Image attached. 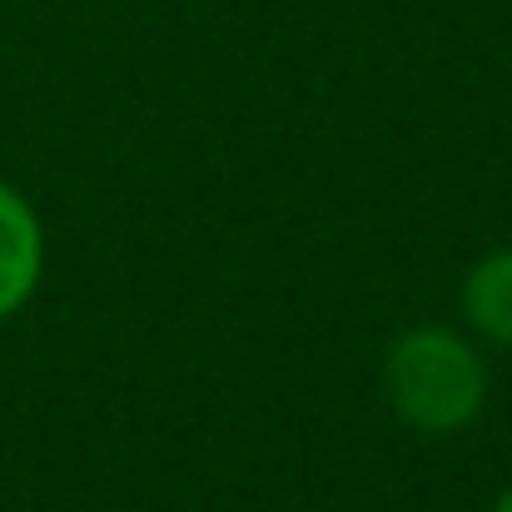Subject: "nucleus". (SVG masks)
<instances>
[{
	"instance_id": "nucleus-1",
	"label": "nucleus",
	"mask_w": 512,
	"mask_h": 512,
	"mask_svg": "<svg viewBox=\"0 0 512 512\" xmlns=\"http://www.w3.org/2000/svg\"><path fill=\"white\" fill-rule=\"evenodd\" d=\"M488 393V353L468 329L413 324L383 353V398L413 433L453 438L473 428L488 408Z\"/></svg>"
},
{
	"instance_id": "nucleus-2",
	"label": "nucleus",
	"mask_w": 512,
	"mask_h": 512,
	"mask_svg": "<svg viewBox=\"0 0 512 512\" xmlns=\"http://www.w3.org/2000/svg\"><path fill=\"white\" fill-rule=\"evenodd\" d=\"M45 279V224L35 204L0 179V324L15 319Z\"/></svg>"
},
{
	"instance_id": "nucleus-3",
	"label": "nucleus",
	"mask_w": 512,
	"mask_h": 512,
	"mask_svg": "<svg viewBox=\"0 0 512 512\" xmlns=\"http://www.w3.org/2000/svg\"><path fill=\"white\" fill-rule=\"evenodd\" d=\"M463 329L488 348H512V244H498L473 259L458 284Z\"/></svg>"
},
{
	"instance_id": "nucleus-4",
	"label": "nucleus",
	"mask_w": 512,
	"mask_h": 512,
	"mask_svg": "<svg viewBox=\"0 0 512 512\" xmlns=\"http://www.w3.org/2000/svg\"><path fill=\"white\" fill-rule=\"evenodd\" d=\"M488 512H512V483L508 488H498V498H493V508Z\"/></svg>"
}]
</instances>
